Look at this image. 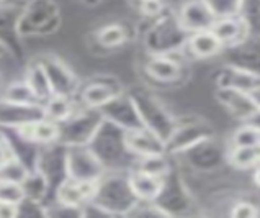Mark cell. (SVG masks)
<instances>
[{"label": "cell", "mask_w": 260, "mask_h": 218, "mask_svg": "<svg viewBox=\"0 0 260 218\" xmlns=\"http://www.w3.org/2000/svg\"><path fill=\"white\" fill-rule=\"evenodd\" d=\"M29 169L21 162L18 157H9L2 166H0V179L4 180H10V182H18L21 184L28 176Z\"/></svg>", "instance_id": "836d02e7"}, {"label": "cell", "mask_w": 260, "mask_h": 218, "mask_svg": "<svg viewBox=\"0 0 260 218\" xmlns=\"http://www.w3.org/2000/svg\"><path fill=\"white\" fill-rule=\"evenodd\" d=\"M133 169L146 172V174H149V176L164 177V176H167L169 172H170L172 166H170L169 154H152V156L136 157L135 164H133Z\"/></svg>", "instance_id": "f546056e"}, {"label": "cell", "mask_w": 260, "mask_h": 218, "mask_svg": "<svg viewBox=\"0 0 260 218\" xmlns=\"http://www.w3.org/2000/svg\"><path fill=\"white\" fill-rule=\"evenodd\" d=\"M103 122L102 114L96 108L79 105L74 114L59 125V141L64 146H85L90 143L96 128Z\"/></svg>", "instance_id": "8992f818"}, {"label": "cell", "mask_w": 260, "mask_h": 218, "mask_svg": "<svg viewBox=\"0 0 260 218\" xmlns=\"http://www.w3.org/2000/svg\"><path fill=\"white\" fill-rule=\"evenodd\" d=\"M43 117V103H15L0 99V128H20Z\"/></svg>", "instance_id": "5bb4252c"}, {"label": "cell", "mask_w": 260, "mask_h": 218, "mask_svg": "<svg viewBox=\"0 0 260 218\" xmlns=\"http://www.w3.org/2000/svg\"><path fill=\"white\" fill-rule=\"evenodd\" d=\"M2 130L5 133L7 140H9L12 154L15 157H18L29 171L38 168V161H40V154H41L43 146L36 145V143L31 140H28L26 137H23V134L15 128H2Z\"/></svg>", "instance_id": "44dd1931"}, {"label": "cell", "mask_w": 260, "mask_h": 218, "mask_svg": "<svg viewBox=\"0 0 260 218\" xmlns=\"http://www.w3.org/2000/svg\"><path fill=\"white\" fill-rule=\"evenodd\" d=\"M4 2H7V0H0V4H4Z\"/></svg>", "instance_id": "c3c4849f"}, {"label": "cell", "mask_w": 260, "mask_h": 218, "mask_svg": "<svg viewBox=\"0 0 260 218\" xmlns=\"http://www.w3.org/2000/svg\"><path fill=\"white\" fill-rule=\"evenodd\" d=\"M15 130H18L23 137L35 141L36 145H40V146H48L59 141V125L46 117L36 120L33 123H28L25 126H20V128H15Z\"/></svg>", "instance_id": "603a6c76"}, {"label": "cell", "mask_w": 260, "mask_h": 218, "mask_svg": "<svg viewBox=\"0 0 260 218\" xmlns=\"http://www.w3.org/2000/svg\"><path fill=\"white\" fill-rule=\"evenodd\" d=\"M228 164L234 169L249 171L260 164V145L239 146L228 149Z\"/></svg>", "instance_id": "83f0119b"}, {"label": "cell", "mask_w": 260, "mask_h": 218, "mask_svg": "<svg viewBox=\"0 0 260 218\" xmlns=\"http://www.w3.org/2000/svg\"><path fill=\"white\" fill-rule=\"evenodd\" d=\"M23 199H25V192L21 184L0 179V202L18 205Z\"/></svg>", "instance_id": "d590c367"}, {"label": "cell", "mask_w": 260, "mask_h": 218, "mask_svg": "<svg viewBox=\"0 0 260 218\" xmlns=\"http://www.w3.org/2000/svg\"><path fill=\"white\" fill-rule=\"evenodd\" d=\"M23 79L26 80V84L29 86V89L33 90L36 99H38L41 103H44L49 97L54 95L53 89H51V84H49V79H48L46 72H44L43 66L38 59H35V61L28 66Z\"/></svg>", "instance_id": "484cf974"}, {"label": "cell", "mask_w": 260, "mask_h": 218, "mask_svg": "<svg viewBox=\"0 0 260 218\" xmlns=\"http://www.w3.org/2000/svg\"><path fill=\"white\" fill-rule=\"evenodd\" d=\"M258 213V207L250 200H236L229 210V215L234 218H255Z\"/></svg>", "instance_id": "74e56055"}, {"label": "cell", "mask_w": 260, "mask_h": 218, "mask_svg": "<svg viewBox=\"0 0 260 218\" xmlns=\"http://www.w3.org/2000/svg\"><path fill=\"white\" fill-rule=\"evenodd\" d=\"M131 189L141 202H154L159 197L160 189H162V179L164 177H155L149 176L146 172L141 171H129L128 172Z\"/></svg>", "instance_id": "d4e9b609"}, {"label": "cell", "mask_w": 260, "mask_h": 218, "mask_svg": "<svg viewBox=\"0 0 260 218\" xmlns=\"http://www.w3.org/2000/svg\"><path fill=\"white\" fill-rule=\"evenodd\" d=\"M18 216V205L0 202V218H13Z\"/></svg>", "instance_id": "b9f144b4"}, {"label": "cell", "mask_w": 260, "mask_h": 218, "mask_svg": "<svg viewBox=\"0 0 260 218\" xmlns=\"http://www.w3.org/2000/svg\"><path fill=\"white\" fill-rule=\"evenodd\" d=\"M177 18L187 33H197L210 30L216 20V15L205 0H187L177 12Z\"/></svg>", "instance_id": "9a60e30c"}, {"label": "cell", "mask_w": 260, "mask_h": 218, "mask_svg": "<svg viewBox=\"0 0 260 218\" xmlns=\"http://www.w3.org/2000/svg\"><path fill=\"white\" fill-rule=\"evenodd\" d=\"M183 49H187V52L193 59H208L219 54L221 51H224L221 41L216 38V35L211 30L190 33Z\"/></svg>", "instance_id": "7402d4cb"}, {"label": "cell", "mask_w": 260, "mask_h": 218, "mask_svg": "<svg viewBox=\"0 0 260 218\" xmlns=\"http://www.w3.org/2000/svg\"><path fill=\"white\" fill-rule=\"evenodd\" d=\"M87 146L92 149V153L99 157L107 171L129 172L136 161V156L126 146V131L105 118Z\"/></svg>", "instance_id": "6da1fadb"}, {"label": "cell", "mask_w": 260, "mask_h": 218, "mask_svg": "<svg viewBox=\"0 0 260 218\" xmlns=\"http://www.w3.org/2000/svg\"><path fill=\"white\" fill-rule=\"evenodd\" d=\"M131 99L135 100L136 108L139 112V117L147 130L155 133L160 140L167 141L170 134L177 128L178 120L170 114L157 97L147 92L144 89H131L129 92Z\"/></svg>", "instance_id": "5b68a950"}, {"label": "cell", "mask_w": 260, "mask_h": 218, "mask_svg": "<svg viewBox=\"0 0 260 218\" xmlns=\"http://www.w3.org/2000/svg\"><path fill=\"white\" fill-rule=\"evenodd\" d=\"M7 52H9V48H7V44H5V43H4L2 40H0V58H2V56H5Z\"/></svg>", "instance_id": "f6af8a7d"}, {"label": "cell", "mask_w": 260, "mask_h": 218, "mask_svg": "<svg viewBox=\"0 0 260 218\" xmlns=\"http://www.w3.org/2000/svg\"><path fill=\"white\" fill-rule=\"evenodd\" d=\"M61 25V10L54 0H28L20 10L15 32L20 38L25 36L53 35Z\"/></svg>", "instance_id": "3957f363"}, {"label": "cell", "mask_w": 260, "mask_h": 218, "mask_svg": "<svg viewBox=\"0 0 260 218\" xmlns=\"http://www.w3.org/2000/svg\"><path fill=\"white\" fill-rule=\"evenodd\" d=\"M190 33H187L177 18V13L167 10L155 17L152 25L144 35V44L149 54H174L182 51L187 44Z\"/></svg>", "instance_id": "277c9868"}, {"label": "cell", "mask_w": 260, "mask_h": 218, "mask_svg": "<svg viewBox=\"0 0 260 218\" xmlns=\"http://www.w3.org/2000/svg\"><path fill=\"white\" fill-rule=\"evenodd\" d=\"M12 149H10V145H9V140H7L4 130L0 128V166L9 159V157H12Z\"/></svg>", "instance_id": "60d3db41"}, {"label": "cell", "mask_w": 260, "mask_h": 218, "mask_svg": "<svg viewBox=\"0 0 260 218\" xmlns=\"http://www.w3.org/2000/svg\"><path fill=\"white\" fill-rule=\"evenodd\" d=\"M0 99L15 102V103H41L38 99H36V95L33 94V90L29 89L25 79L13 80L10 84H7L2 89Z\"/></svg>", "instance_id": "d6a6232c"}, {"label": "cell", "mask_w": 260, "mask_h": 218, "mask_svg": "<svg viewBox=\"0 0 260 218\" xmlns=\"http://www.w3.org/2000/svg\"><path fill=\"white\" fill-rule=\"evenodd\" d=\"M214 82H216L218 87L237 89L252 94L260 89V74L228 63L216 71Z\"/></svg>", "instance_id": "2e32d148"}, {"label": "cell", "mask_w": 260, "mask_h": 218, "mask_svg": "<svg viewBox=\"0 0 260 218\" xmlns=\"http://www.w3.org/2000/svg\"><path fill=\"white\" fill-rule=\"evenodd\" d=\"M154 204L160 207L167 216L187 213L188 208L193 205L191 194L185 185L182 176L177 171L170 169L167 176L162 179V189L159 197L154 200Z\"/></svg>", "instance_id": "52a82bcc"}, {"label": "cell", "mask_w": 260, "mask_h": 218, "mask_svg": "<svg viewBox=\"0 0 260 218\" xmlns=\"http://www.w3.org/2000/svg\"><path fill=\"white\" fill-rule=\"evenodd\" d=\"M216 99L233 117L239 120H246L255 112L258 107L254 95L244 90L229 89V87H218L216 89Z\"/></svg>", "instance_id": "e0dca14e"}, {"label": "cell", "mask_w": 260, "mask_h": 218, "mask_svg": "<svg viewBox=\"0 0 260 218\" xmlns=\"http://www.w3.org/2000/svg\"><path fill=\"white\" fill-rule=\"evenodd\" d=\"M254 182H255V185L260 189V164L254 169Z\"/></svg>", "instance_id": "ee69618b"}, {"label": "cell", "mask_w": 260, "mask_h": 218, "mask_svg": "<svg viewBox=\"0 0 260 218\" xmlns=\"http://www.w3.org/2000/svg\"><path fill=\"white\" fill-rule=\"evenodd\" d=\"M205 2L210 5V9L216 15V18L237 15L241 5V0H205Z\"/></svg>", "instance_id": "8d00e7d4"}, {"label": "cell", "mask_w": 260, "mask_h": 218, "mask_svg": "<svg viewBox=\"0 0 260 218\" xmlns=\"http://www.w3.org/2000/svg\"><path fill=\"white\" fill-rule=\"evenodd\" d=\"M146 74L160 84H174L182 77L183 67L172 54H151L144 66Z\"/></svg>", "instance_id": "ac0fdd59"}, {"label": "cell", "mask_w": 260, "mask_h": 218, "mask_svg": "<svg viewBox=\"0 0 260 218\" xmlns=\"http://www.w3.org/2000/svg\"><path fill=\"white\" fill-rule=\"evenodd\" d=\"M79 105L80 103H79V100H76V97L53 95L43 103L44 117L53 120L56 123H61L79 108Z\"/></svg>", "instance_id": "4316f807"}, {"label": "cell", "mask_w": 260, "mask_h": 218, "mask_svg": "<svg viewBox=\"0 0 260 218\" xmlns=\"http://www.w3.org/2000/svg\"><path fill=\"white\" fill-rule=\"evenodd\" d=\"M213 137H214L213 126L208 122H203V120L193 118L190 122H177V128L166 141L167 154L178 156L180 153L190 149L191 146L198 145L200 141H205Z\"/></svg>", "instance_id": "9c48e42d"}, {"label": "cell", "mask_w": 260, "mask_h": 218, "mask_svg": "<svg viewBox=\"0 0 260 218\" xmlns=\"http://www.w3.org/2000/svg\"><path fill=\"white\" fill-rule=\"evenodd\" d=\"M44 72L49 79L51 89L54 95H64V97H76L77 90L80 87V82L74 71L66 64L62 59L53 54H43L38 58Z\"/></svg>", "instance_id": "7c38bea8"}, {"label": "cell", "mask_w": 260, "mask_h": 218, "mask_svg": "<svg viewBox=\"0 0 260 218\" xmlns=\"http://www.w3.org/2000/svg\"><path fill=\"white\" fill-rule=\"evenodd\" d=\"M255 40L258 38H249L233 48H226L229 51V64L260 74V46L255 44Z\"/></svg>", "instance_id": "cb8c5ba5"}, {"label": "cell", "mask_w": 260, "mask_h": 218, "mask_svg": "<svg viewBox=\"0 0 260 218\" xmlns=\"http://www.w3.org/2000/svg\"><path fill=\"white\" fill-rule=\"evenodd\" d=\"M254 145H260V131L247 123H242V126H239L233 133L231 141H229V148L254 146Z\"/></svg>", "instance_id": "e575fe53"}, {"label": "cell", "mask_w": 260, "mask_h": 218, "mask_svg": "<svg viewBox=\"0 0 260 218\" xmlns=\"http://www.w3.org/2000/svg\"><path fill=\"white\" fill-rule=\"evenodd\" d=\"M46 213V205L43 202L33 200L25 197L18 204V216H44Z\"/></svg>", "instance_id": "f35d334b"}, {"label": "cell", "mask_w": 260, "mask_h": 218, "mask_svg": "<svg viewBox=\"0 0 260 218\" xmlns=\"http://www.w3.org/2000/svg\"><path fill=\"white\" fill-rule=\"evenodd\" d=\"M244 123H247V125H250V126H254L255 130L260 131V107H257L254 114H252L250 117H247L246 120H244Z\"/></svg>", "instance_id": "7bdbcfd3"}, {"label": "cell", "mask_w": 260, "mask_h": 218, "mask_svg": "<svg viewBox=\"0 0 260 218\" xmlns=\"http://www.w3.org/2000/svg\"><path fill=\"white\" fill-rule=\"evenodd\" d=\"M210 30L216 35V38L221 41L224 49L233 48V46H236V44L244 43L246 40L250 38L246 25H244V21L237 17V15L216 18Z\"/></svg>", "instance_id": "ffe728a7"}, {"label": "cell", "mask_w": 260, "mask_h": 218, "mask_svg": "<svg viewBox=\"0 0 260 218\" xmlns=\"http://www.w3.org/2000/svg\"><path fill=\"white\" fill-rule=\"evenodd\" d=\"M237 17L244 21L250 38H260V0H241Z\"/></svg>", "instance_id": "4dcf8cb0"}, {"label": "cell", "mask_w": 260, "mask_h": 218, "mask_svg": "<svg viewBox=\"0 0 260 218\" xmlns=\"http://www.w3.org/2000/svg\"><path fill=\"white\" fill-rule=\"evenodd\" d=\"M12 2H17V4H26L28 0H12Z\"/></svg>", "instance_id": "7dc6e473"}, {"label": "cell", "mask_w": 260, "mask_h": 218, "mask_svg": "<svg viewBox=\"0 0 260 218\" xmlns=\"http://www.w3.org/2000/svg\"><path fill=\"white\" fill-rule=\"evenodd\" d=\"M92 202L107 210L110 216H116L129 215L139 200L131 189L128 172L107 171L99 179V185H96V192Z\"/></svg>", "instance_id": "7a4b0ae2"}, {"label": "cell", "mask_w": 260, "mask_h": 218, "mask_svg": "<svg viewBox=\"0 0 260 218\" xmlns=\"http://www.w3.org/2000/svg\"><path fill=\"white\" fill-rule=\"evenodd\" d=\"M107 172L92 149L85 146H66V174L74 180H99Z\"/></svg>", "instance_id": "ba28073f"}, {"label": "cell", "mask_w": 260, "mask_h": 218, "mask_svg": "<svg viewBox=\"0 0 260 218\" xmlns=\"http://www.w3.org/2000/svg\"><path fill=\"white\" fill-rule=\"evenodd\" d=\"M99 112L103 118L118 125L124 131L144 128V123L139 117L135 100H133L131 95L128 92H124V90L121 94L115 95L111 100H108L103 107H100Z\"/></svg>", "instance_id": "8fae6325"}, {"label": "cell", "mask_w": 260, "mask_h": 218, "mask_svg": "<svg viewBox=\"0 0 260 218\" xmlns=\"http://www.w3.org/2000/svg\"><path fill=\"white\" fill-rule=\"evenodd\" d=\"M126 146L136 157L152 156V154H167L166 141L157 134L147 130L146 126L139 130L126 131Z\"/></svg>", "instance_id": "d6986e66"}, {"label": "cell", "mask_w": 260, "mask_h": 218, "mask_svg": "<svg viewBox=\"0 0 260 218\" xmlns=\"http://www.w3.org/2000/svg\"><path fill=\"white\" fill-rule=\"evenodd\" d=\"M95 40L103 48L115 49V48L123 46L126 43V40H128V32H126V28L120 23H108L105 26H102L99 32L95 33Z\"/></svg>", "instance_id": "1f68e13d"}, {"label": "cell", "mask_w": 260, "mask_h": 218, "mask_svg": "<svg viewBox=\"0 0 260 218\" xmlns=\"http://www.w3.org/2000/svg\"><path fill=\"white\" fill-rule=\"evenodd\" d=\"M21 187H23L25 197L43 202L44 205H46V200L51 199V187L48 182V177L40 169L29 171L25 180L21 182Z\"/></svg>", "instance_id": "f1b7e54d"}, {"label": "cell", "mask_w": 260, "mask_h": 218, "mask_svg": "<svg viewBox=\"0 0 260 218\" xmlns=\"http://www.w3.org/2000/svg\"><path fill=\"white\" fill-rule=\"evenodd\" d=\"M123 92V86L111 76H96L87 80L85 84H80L77 90V100L80 105L88 108L103 107L108 100L113 99L115 95Z\"/></svg>", "instance_id": "4fadbf2b"}, {"label": "cell", "mask_w": 260, "mask_h": 218, "mask_svg": "<svg viewBox=\"0 0 260 218\" xmlns=\"http://www.w3.org/2000/svg\"><path fill=\"white\" fill-rule=\"evenodd\" d=\"M228 149L222 148L219 143L213 138L200 141L198 145L191 146L187 151L178 156L183 157V161L197 172H211L222 166V162H228Z\"/></svg>", "instance_id": "30bf717a"}, {"label": "cell", "mask_w": 260, "mask_h": 218, "mask_svg": "<svg viewBox=\"0 0 260 218\" xmlns=\"http://www.w3.org/2000/svg\"><path fill=\"white\" fill-rule=\"evenodd\" d=\"M138 2V9L139 12L144 15V17L155 18L166 10V5L162 0H136Z\"/></svg>", "instance_id": "ab89813d"}, {"label": "cell", "mask_w": 260, "mask_h": 218, "mask_svg": "<svg viewBox=\"0 0 260 218\" xmlns=\"http://www.w3.org/2000/svg\"><path fill=\"white\" fill-rule=\"evenodd\" d=\"M252 95H254V99H255L257 105H258V107H260V89H257L255 92H252Z\"/></svg>", "instance_id": "bcb514c9"}]
</instances>
